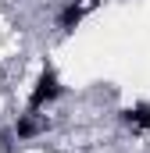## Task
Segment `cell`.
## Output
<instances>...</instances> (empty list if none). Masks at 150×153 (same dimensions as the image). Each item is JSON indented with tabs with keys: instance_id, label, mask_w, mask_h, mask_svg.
<instances>
[{
	"instance_id": "obj_4",
	"label": "cell",
	"mask_w": 150,
	"mask_h": 153,
	"mask_svg": "<svg viewBox=\"0 0 150 153\" xmlns=\"http://www.w3.org/2000/svg\"><path fill=\"white\" fill-rule=\"evenodd\" d=\"M118 117H122V125L132 128L136 135H150V103H147V100H140V103L118 111Z\"/></svg>"
},
{
	"instance_id": "obj_2",
	"label": "cell",
	"mask_w": 150,
	"mask_h": 153,
	"mask_svg": "<svg viewBox=\"0 0 150 153\" xmlns=\"http://www.w3.org/2000/svg\"><path fill=\"white\" fill-rule=\"evenodd\" d=\"M97 4H100V0H64V4L57 7V14H54V29H57L61 36H72L75 29L86 22V14L97 11Z\"/></svg>"
},
{
	"instance_id": "obj_3",
	"label": "cell",
	"mask_w": 150,
	"mask_h": 153,
	"mask_svg": "<svg viewBox=\"0 0 150 153\" xmlns=\"http://www.w3.org/2000/svg\"><path fill=\"white\" fill-rule=\"evenodd\" d=\"M50 128H54V121L43 117V114H36V111L18 114V117H14V125H11V132H14L18 143H32V139H39V135H46Z\"/></svg>"
},
{
	"instance_id": "obj_1",
	"label": "cell",
	"mask_w": 150,
	"mask_h": 153,
	"mask_svg": "<svg viewBox=\"0 0 150 153\" xmlns=\"http://www.w3.org/2000/svg\"><path fill=\"white\" fill-rule=\"evenodd\" d=\"M64 96V82H61V75H57V68L54 64H43L39 68L36 82H32V89H29V100H25V111H46L50 103H57Z\"/></svg>"
},
{
	"instance_id": "obj_5",
	"label": "cell",
	"mask_w": 150,
	"mask_h": 153,
	"mask_svg": "<svg viewBox=\"0 0 150 153\" xmlns=\"http://www.w3.org/2000/svg\"><path fill=\"white\" fill-rule=\"evenodd\" d=\"M14 143H18L14 132L11 128H0V153H14Z\"/></svg>"
}]
</instances>
